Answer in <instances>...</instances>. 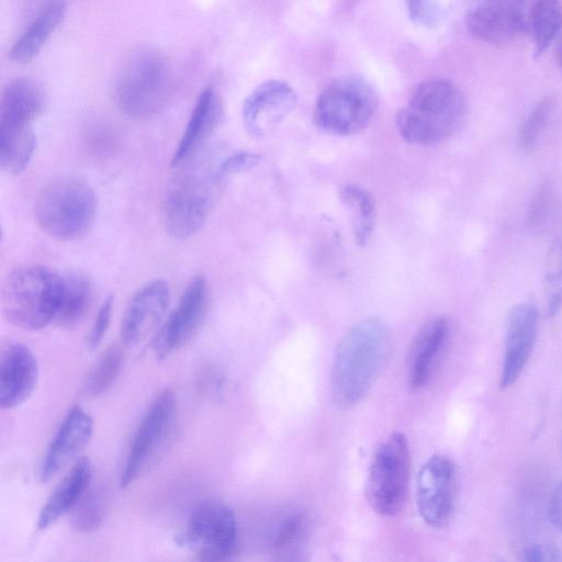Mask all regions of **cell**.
Returning <instances> with one entry per match:
<instances>
[{"mask_svg":"<svg viewBox=\"0 0 562 562\" xmlns=\"http://www.w3.org/2000/svg\"><path fill=\"white\" fill-rule=\"evenodd\" d=\"M450 335V323L437 317L426 323L413 339L406 358L407 384L424 387L431 379Z\"/></svg>","mask_w":562,"mask_h":562,"instance_id":"d6986e66","label":"cell"},{"mask_svg":"<svg viewBox=\"0 0 562 562\" xmlns=\"http://www.w3.org/2000/svg\"><path fill=\"white\" fill-rule=\"evenodd\" d=\"M296 94L285 82L269 80L255 88L243 104L246 131L263 137L278 126L296 105Z\"/></svg>","mask_w":562,"mask_h":562,"instance_id":"5bb4252c","label":"cell"},{"mask_svg":"<svg viewBox=\"0 0 562 562\" xmlns=\"http://www.w3.org/2000/svg\"><path fill=\"white\" fill-rule=\"evenodd\" d=\"M91 463L89 459H78L43 505L37 529L45 530L57 520L74 512L80 503L91 482Z\"/></svg>","mask_w":562,"mask_h":562,"instance_id":"7402d4cb","label":"cell"},{"mask_svg":"<svg viewBox=\"0 0 562 562\" xmlns=\"http://www.w3.org/2000/svg\"><path fill=\"white\" fill-rule=\"evenodd\" d=\"M98 200L93 189L76 177H59L44 186L34 204L38 227L52 238L70 241L93 226Z\"/></svg>","mask_w":562,"mask_h":562,"instance_id":"277c9868","label":"cell"},{"mask_svg":"<svg viewBox=\"0 0 562 562\" xmlns=\"http://www.w3.org/2000/svg\"><path fill=\"white\" fill-rule=\"evenodd\" d=\"M548 314L554 316L562 308V235L549 249L544 272Z\"/></svg>","mask_w":562,"mask_h":562,"instance_id":"f1b7e54d","label":"cell"},{"mask_svg":"<svg viewBox=\"0 0 562 562\" xmlns=\"http://www.w3.org/2000/svg\"><path fill=\"white\" fill-rule=\"evenodd\" d=\"M555 60L558 65L562 68V33L555 48Z\"/></svg>","mask_w":562,"mask_h":562,"instance_id":"74e56055","label":"cell"},{"mask_svg":"<svg viewBox=\"0 0 562 562\" xmlns=\"http://www.w3.org/2000/svg\"><path fill=\"white\" fill-rule=\"evenodd\" d=\"M106 512V497L102 490H88L72 512V525L79 531L98 529Z\"/></svg>","mask_w":562,"mask_h":562,"instance_id":"f546056e","label":"cell"},{"mask_svg":"<svg viewBox=\"0 0 562 562\" xmlns=\"http://www.w3.org/2000/svg\"><path fill=\"white\" fill-rule=\"evenodd\" d=\"M391 336L379 318L355 324L340 339L330 373L334 402L344 408L358 404L389 361Z\"/></svg>","mask_w":562,"mask_h":562,"instance_id":"6da1fadb","label":"cell"},{"mask_svg":"<svg viewBox=\"0 0 562 562\" xmlns=\"http://www.w3.org/2000/svg\"><path fill=\"white\" fill-rule=\"evenodd\" d=\"M526 0H471L465 22L469 31L490 44H504L527 29Z\"/></svg>","mask_w":562,"mask_h":562,"instance_id":"4fadbf2b","label":"cell"},{"mask_svg":"<svg viewBox=\"0 0 562 562\" xmlns=\"http://www.w3.org/2000/svg\"><path fill=\"white\" fill-rule=\"evenodd\" d=\"M259 161L260 156L256 153H235L222 161L221 166L217 168V173L222 180L227 176L250 169L257 166Z\"/></svg>","mask_w":562,"mask_h":562,"instance_id":"e575fe53","label":"cell"},{"mask_svg":"<svg viewBox=\"0 0 562 562\" xmlns=\"http://www.w3.org/2000/svg\"><path fill=\"white\" fill-rule=\"evenodd\" d=\"M93 419L80 406L72 407L55 432L40 468V480L48 482L89 443Z\"/></svg>","mask_w":562,"mask_h":562,"instance_id":"e0dca14e","label":"cell"},{"mask_svg":"<svg viewBox=\"0 0 562 562\" xmlns=\"http://www.w3.org/2000/svg\"><path fill=\"white\" fill-rule=\"evenodd\" d=\"M409 480V449L403 434L390 435L374 451L367 481V498L383 516L404 505Z\"/></svg>","mask_w":562,"mask_h":562,"instance_id":"9c48e42d","label":"cell"},{"mask_svg":"<svg viewBox=\"0 0 562 562\" xmlns=\"http://www.w3.org/2000/svg\"><path fill=\"white\" fill-rule=\"evenodd\" d=\"M522 560L525 561H559L562 560L560 552L543 544H533L522 551Z\"/></svg>","mask_w":562,"mask_h":562,"instance_id":"d590c367","label":"cell"},{"mask_svg":"<svg viewBox=\"0 0 562 562\" xmlns=\"http://www.w3.org/2000/svg\"><path fill=\"white\" fill-rule=\"evenodd\" d=\"M177 422V397L171 389L161 391L146 412L131 443L121 486L128 487L164 456L170 445Z\"/></svg>","mask_w":562,"mask_h":562,"instance_id":"ba28073f","label":"cell"},{"mask_svg":"<svg viewBox=\"0 0 562 562\" xmlns=\"http://www.w3.org/2000/svg\"><path fill=\"white\" fill-rule=\"evenodd\" d=\"M527 26L529 27L535 57L551 45L562 29V5L559 0H532Z\"/></svg>","mask_w":562,"mask_h":562,"instance_id":"d4e9b609","label":"cell"},{"mask_svg":"<svg viewBox=\"0 0 562 562\" xmlns=\"http://www.w3.org/2000/svg\"><path fill=\"white\" fill-rule=\"evenodd\" d=\"M123 363L124 352L121 347L113 345L104 350L85 379V394L97 397L106 392L121 373Z\"/></svg>","mask_w":562,"mask_h":562,"instance_id":"83f0119b","label":"cell"},{"mask_svg":"<svg viewBox=\"0 0 562 562\" xmlns=\"http://www.w3.org/2000/svg\"><path fill=\"white\" fill-rule=\"evenodd\" d=\"M549 516L552 524L562 532V482L557 485L552 493Z\"/></svg>","mask_w":562,"mask_h":562,"instance_id":"8d00e7d4","label":"cell"},{"mask_svg":"<svg viewBox=\"0 0 562 562\" xmlns=\"http://www.w3.org/2000/svg\"><path fill=\"white\" fill-rule=\"evenodd\" d=\"M113 296L109 295L95 315L87 337V345L90 349H94L101 344L109 329L113 311Z\"/></svg>","mask_w":562,"mask_h":562,"instance_id":"836d02e7","label":"cell"},{"mask_svg":"<svg viewBox=\"0 0 562 562\" xmlns=\"http://www.w3.org/2000/svg\"><path fill=\"white\" fill-rule=\"evenodd\" d=\"M36 148L33 128L0 131V168L8 176L21 173L29 165Z\"/></svg>","mask_w":562,"mask_h":562,"instance_id":"484cf974","label":"cell"},{"mask_svg":"<svg viewBox=\"0 0 562 562\" xmlns=\"http://www.w3.org/2000/svg\"><path fill=\"white\" fill-rule=\"evenodd\" d=\"M178 542L202 561H224L237 551L238 529L233 509L225 503L207 499L191 512Z\"/></svg>","mask_w":562,"mask_h":562,"instance_id":"30bf717a","label":"cell"},{"mask_svg":"<svg viewBox=\"0 0 562 562\" xmlns=\"http://www.w3.org/2000/svg\"><path fill=\"white\" fill-rule=\"evenodd\" d=\"M172 90V72L167 58L156 49L133 54L119 74L114 98L119 109L136 120L157 114Z\"/></svg>","mask_w":562,"mask_h":562,"instance_id":"8992f818","label":"cell"},{"mask_svg":"<svg viewBox=\"0 0 562 562\" xmlns=\"http://www.w3.org/2000/svg\"><path fill=\"white\" fill-rule=\"evenodd\" d=\"M45 105L46 97L37 82L29 78L10 81L1 93L0 130L33 128Z\"/></svg>","mask_w":562,"mask_h":562,"instance_id":"ffe728a7","label":"cell"},{"mask_svg":"<svg viewBox=\"0 0 562 562\" xmlns=\"http://www.w3.org/2000/svg\"><path fill=\"white\" fill-rule=\"evenodd\" d=\"M406 7L416 24L434 27L439 23L441 9L437 0H406Z\"/></svg>","mask_w":562,"mask_h":562,"instance_id":"d6a6232c","label":"cell"},{"mask_svg":"<svg viewBox=\"0 0 562 562\" xmlns=\"http://www.w3.org/2000/svg\"><path fill=\"white\" fill-rule=\"evenodd\" d=\"M379 105L378 93L363 78L348 75L336 79L318 95L314 122L334 135H353L372 121Z\"/></svg>","mask_w":562,"mask_h":562,"instance_id":"52a82bcc","label":"cell"},{"mask_svg":"<svg viewBox=\"0 0 562 562\" xmlns=\"http://www.w3.org/2000/svg\"><path fill=\"white\" fill-rule=\"evenodd\" d=\"M38 380L34 353L21 342H8L0 352V406L12 409L33 394Z\"/></svg>","mask_w":562,"mask_h":562,"instance_id":"ac0fdd59","label":"cell"},{"mask_svg":"<svg viewBox=\"0 0 562 562\" xmlns=\"http://www.w3.org/2000/svg\"><path fill=\"white\" fill-rule=\"evenodd\" d=\"M456 471L443 456H432L419 470L416 503L422 519L440 528L449 521L454 503Z\"/></svg>","mask_w":562,"mask_h":562,"instance_id":"7c38bea8","label":"cell"},{"mask_svg":"<svg viewBox=\"0 0 562 562\" xmlns=\"http://www.w3.org/2000/svg\"><path fill=\"white\" fill-rule=\"evenodd\" d=\"M224 114L222 98L212 88H205L199 95L191 112L186 130L171 159L175 168L191 159L204 140L218 126Z\"/></svg>","mask_w":562,"mask_h":562,"instance_id":"44dd1931","label":"cell"},{"mask_svg":"<svg viewBox=\"0 0 562 562\" xmlns=\"http://www.w3.org/2000/svg\"><path fill=\"white\" fill-rule=\"evenodd\" d=\"M92 301L90 280L78 272L63 274L59 303L55 316L58 325L72 327L86 316Z\"/></svg>","mask_w":562,"mask_h":562,"instance_id":"cb8c5ba5","label":"cell"},{"mask_svg":"<svg viewBox=\"0 0 562 562\" xmlns=\"http://www.w3.org/2000/svg\"><path fill=\"white\" fill-rule=\"evenodd\" d=\"M467 103L451 81L434 79L419 83L398 110L395 122L411 144L434 145L453 135L464 121Z\"/></svg>","mask_w":562,"mask_h":562,"instance_id":"7a4b0ae2","label":"cell"},{"mask_svg":"<svg viewBox=\"0 0 562 562\" xmlns=\"http://www.w3.org/2000/svg\"><path fill=\"white\" fill-rule=\"evenodd\" d=\"M552 109L553 102L547 98L541 100L530 112L519 133V143L525 149H530L537 144L550 120Z\"/></svg>","mask_w":562,"mask_h":562,"instance_id":"1f68e13d","label":"cell"},{"mask_svg":"<svg viewBox=\"0 0 562 562\" xmlns=\"http://www.w3.org/2000/svg\"><path fill=\"white\" fill-rule=\"evenodd\" d=\"M209 288L204 276H194L183 291L177 307L153 339L156 358L167 359L181 349L198 331L207 307Z\"/></svg>","mask_w":562,"mask_h":562,"instance_id":"8fae6325","label":"cell"},{"mask_svg":"<svg viewBox=\"0 0 562 562\" xmlns=\"http://www.w3.org/2000/svg\"><path fill=\"white\" fill-rule=\"evenodd\" d=\"M63 274L44 266L13 269L1 286V310L14 326L40 330L55 321Z\"/></svg>","mask_w":562,"mask_h":562,"instance_id":"3957f363","label":"cell"},{"mask_svg":"<svg viewBox=\"0 0 562 562\" xmlns=\"http://www.w3.org/2000/svg\"><path fill=\"white\" fill-rule=\"evenodd\" d=\"M306 529V517L301 512L285 515L277 526L272 536V547L277 552L293 550L302 540Z\"/></svg>","mask_w":562,"mask_h":562,"instance_id":"4dcf8cb0","label":"cell"},{"mask_svg":"<svg viewBox=\"0 0 562 562\" xmlns=\"http://www.w3.org/2000/svg\"><path fill=\"white\" fill-rule=\"evenodd\" d=\"M170 301V291L164 280L146 283L133 295L121 322V338L126 345H138L157 333Z\"/></svg>","mask_w":562,"mask_h":562,"instance_id":"9a60e30c","label":"cell"},{"mask_svg":"<svg viewBox=\"0 0 562 562\" xmlns=\"http://www.w3.org/2000/svg\"><path fill=\"white\" fill-rule=\"evenodd\" d=\"M179 170L168 182L162 200V222L176 239L195 235L205 224L214 204L221 178L190 160L175 167Z\"/></svg>","mask_w":562,"mask_h":562,"instance_id":"5b68a950","label":"cell"},{"mask_svg":"<svg viewBox=\"0 0 562 562\" xmlns=\"http://www.w3.org/2000/svg\"><path fill=\"white\" fill-rule=\"evenodd\" d=\"M539 323L538 310L530 303H520L509 313L501 387H510L522 373L535 346Z\"/></svg>","mask_w":562,"mask_h":562,"instance_id":"2e32d148","label":"cell"},{"mask_svg":"<svg viewBox=\"0 0 562 562\" xmlns=\"http://www.w3.org/2000/svg\"><path fill=\"white\" fill-rule=\"evenodd\" d=\"M339 196L351 212L352 232L357 244L364 246L370 239L375 224V206L372 196L356 184L341 187Z\"/></svg>","mask_w":562,"mask_h":562,"instance_id":"4316f807","label":"cell"},{"mask_svg":"<svg viewBox=\"0 0 562 562\" xmlns=\"http://www.w3.org/2000/svg\"><path fill=\"white\" fill-rule=\"evenodd\" d=\"M66 14V2L53 0L34 18L9 50L10 59L25 64L34 59Z\"/></svg>","mask_w":562,"mask_h":562,"instance_id":"603a6c76","label":"cell"}]
</instances>
